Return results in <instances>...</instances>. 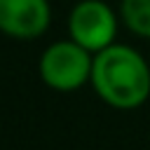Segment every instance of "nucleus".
<instances>
[{"label": "nucleus", "instance_id": "nucleus-1", "mask_svg": "<svg viewBox=\"0 0 150 150\" xmlns=\"http://www.w3.org/2000/svg\"><path fill=\"white\" fill-rule=\"evenodd\" d=\"M91 84L112 108L134 110L150 96V66L129 45H110L94 54Z\"/></svg>", "mask_w": 150, "mask_h": 150}, {"label": "nucleus", "instance_id": "nucleus-2", "mask_svg": "<svg viewBox=\"0 0 150 150\" xmlns=\"http://www.w3.org/2000/svg\"><path fill=\"white\" fill-rule=\"evenodd\" d=\"M94 59L91 52L75 40H61L49 45L40 59V77L56 91H75L91 80Z\"/></svg>", "mask_w": 150, "mask_h": 150}, {"label": "nucleus", "instance_id": "nucleus-3", "mask_svg": "<svg viewBox=\"0 0 150 150\" xmlns=\"http://www.w3.org/2000/svg\"><path fill=\"white\" fill-rule=\"evenodd\" d=\"M68 30L70 40L96 54L112 45L117 33V19L110 5H105L103 0H82L73 7L68 16Z\"/></svg>", "mask_w": 150, "mask_h": 150}, {"label": "nucleus", "instance_id": "nucleus-4", "mask_svg": "<svg viewBox=\"0 0 150 150\" xmlns=\"http://www.w3.org/2000/svg\"><path fill=\"white\" fill-rule=\"evenodd\" d=\"M52 21L47 0H0V33L19 40L40 38Z\"/></svg>", "mask_w": 150, "mask_h": 150}, {"label": "nucleus", "instance_id": "nucleus-5", "mask_svg": "<svg viewBox=\"0 0 150 150\" xmlns=\"http://www.w3.org/2000/svg\"><path fill=\"white\" fill-rule=\"evenodd\" d=\"M124 23L141 38H150V0H122Z\"/></svg>", "mask_w": 150, "mask_h": 150}]
</instances>
